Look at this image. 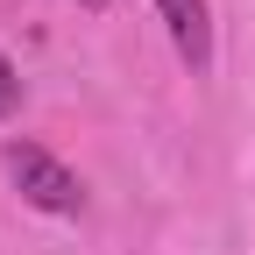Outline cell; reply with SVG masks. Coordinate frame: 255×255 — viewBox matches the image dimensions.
<instances>
[{"mask_svg": "<svg viewBox=\"0 0 255 255\" xmlns=\"http://www.w3.org/2000/svg\"><path fill=\"white\" fill-rule=\"evenodd\" d=\"M21 107V78H14V64L0 57V114H14Z\"/></svg>", "mask_w": 255, "mask_h": 255, "instance_id": "3", "label": "cell"}, {"mask_svg": "<svg viewBox=\"0 0 255 255\" xmlns=\"http://www.w3.org/2000/svg\"><path fill=\"white\" fill-rule=\"evenodd\" d=\"M163 21H170V43L191 71H206L213 57V28H206V0H163Z\"/></svg>", "mask_w": 255, "mask_h": 255, "instance_id": "2", "label": "cell"}, {"mask_svg": "<svg viewBox=\"0 0 255 255\" xmlns=\"http://www.w3.org/2000/svg\"><path fill=\"white\" fill-rule=\"evenodd\" d=\"M85 7H107V0H85Z\"/></svg>", "mask_w": 255, "mask_h": 255, "instance_id": "4", "label": "cell"}, {"mask_svg": "<svg viewBox=\"0 0 255 255\" xmlns=\"http://www.w3.org/2000/svg\"><path fill=\"white\" fill-rule=\"evenodd\" d=\"M7 177L21 184L28 206H43V213H78V177L64 170L50 149H36V142H7Z\"/></svg>", "mask_w": 255, "mask_h": 255, "instance_id": "1", "label": "cell"}]
</instances>
